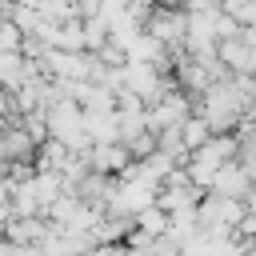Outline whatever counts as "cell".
<instances>
[{
    "label": "cell",
    "mask_w": 256,
    "mask_h": 256,
    "mask_svg": "<svg viewBox=\"0 0 256 256\" xmlns=\"http://www.w3.org/2000/svg\"><path fill=\"white\" fill-rule=\"evenodd\" d=\"M160 4H168V8H188L192 0H160Z\"/></svg>",
    "instance_id": "obj_12"
},
{
    "label": "cell",
    "mask_w": 256,
    "mask_h": 256,
    "mask_svg": "<svg viewBox=\"0 0 256 256\" xmlns=\"http://www.w3.org/2000/svg\"><path fill=\"white\" fill-rule=\"evenodd\" d=\"M180 136H184L188 152H200V148H204L216 132L208 128V120H204V116H192V120H184V124H180Z\"/></svg>",
    "instance_id": "obj_8"
},
{
    "label": "cell",
    "mask_w": 256,
    "mask_h": 256,
    "mask_svg": "<svg viewBox=\"0 0 256 256\" xmlns=\"http://www.w3.org/2000/svg\"><path fill=\"white\" fill-rule=\"evenodd\" d=\"M24 44H28V32L20 24H12V20H4L0 24V48L4 52H24Z\"/></svg>",
    "instance_id": "obj_10"
},
{
    "label": "cell",
    "mask_w": 256,
    "mask_h": 256,
    "mask_svg": "<svg viewBox=\"0 0 256 256\" xmlns=\"http://www.w3.org/2000/svg\"><path fill=\"white\" fill-rule=\"evenodd\" d=\"M136 228L144 232V236H168V228H172V216L156 204V208H148V212H140L136 216Z\"/></svg>",
    "instance_id": "obj_9"
},
{
    "label": "cell",
    "mask_w": 256,
    "mask_h": 256,
    "mask_svg": "<svg viewBox=\"0 0 256 256\" xmlns=\"http://www.w3.org/2000/svg\"><path fill=\"white\" fill-rule=\"evenodd\" d=\"M252 256H256V240H252Z\"/></svg>",
    "instance_id": "obj_14"
},
{
    "label": "cell",
    "mask_w": 256,
    "mask_h": 256,
    "mask_svg": "<svg viewBox=\"0 0 256 256\" xmlns=\"http://www.w3.org/2000/svg\"><path fill=\"white\" fill-rule=\"evenodd\" d=\"M48 232H52L48 216H28V220H8L4 224V240H16V244H44Z\"/></svg>",
    "instance_id": "obj_7"
},
{
    "label": "cell",
    "mask_w": 256,
    "mask_h": 256,
    "mask_svg": "<svg viewBox=\"0 0 256 256\" xmlns=\"http://www.w3.org/2000/svg\"><path fill=\"white\" fill-rule=\"evenodd\" d=\"M88 168L92 172H104V176H120L128 164H132V152L124 144H96L92 152H84Z\"/></svg>",
    "instance_id": "obj_5"
},
{
    "label": "cell",
    "mask_w": 256,
    "mask_h": 256,
    "mask_svg": "<svg viewBox=\"0 0 256 256\" xmlns=\"http://www.w3.org/2000/svg\"><path fill=\"white\" fill-rule=\"evenodd\" d=\"M244 216H248V204L244 200H232V196H204L200 200V228L208 232V236H236L240 232V224H244Z\"/></svg>",
    "instance_id": "obj_1"
},
{
    "label": "cell",
    "mask_w": 256,
    "mask_h": 256,
    "mask_svg": "<svg viewBox=\"0 0 256 256\" xmlns=\"http://www.w3.org/2000/svg\"><path fill=\"white\" fill-rule=\"evenodd\" d=\"M148 32L160 36L172 52H184V44H188V8H168V4H160V8L152 12V20H148Z\"/></svg>",
    "instance_id": "obj_3"
},
{
    "label": "cell",
    "mask_w": 256,
    "mask_h": 256,
    "mask_svg": "<svg viewBox=\"0 0 256 256\" xmlns=\"http://www.w3.org/2000/svg\"><path fill=\"white\" fill-rule=\"evenodd\" d=\"M212 192H216V196H232V200H248V196L256 192V176H252L248 164L232 160V164H224V172L216 176Z\"/></svg>",
    "instance_id": "obj_4"
},
{
    "label": "cell",
    "mask_w": 256,
    "mask_h": 256,
    "mask_svg": "<svg viewBox=\"0 0 256 256\" xmlns=\"http://www.w3.org/2000/svg\"><path fill=\"white\" fill-rule=\"evenodd\" d=\"M12 4H28V8H40V0H12Z\"/></svg>",
    "instance_id": "obj_13"
},
{
    "label": "cell",
    "mask_w": 256,
    "mask_h": 256,
    "mask_svg": "<svg viewBox=\"0 0 256 256\" xmlns=\"http://www.w3.org/2000/svg\"><path fill=\"white\" fill-rule=\"evenodd\" d=\"M0 256H44V252H40V244H16V240H4Z\"/></svg>",
    "instance_id": "obj_11"
},
{
    "label": "cell",
    "mask_w": 256,
    "mask_h": 256,
    "mask_svg": "<svg viewBox=\"0 0 256 256\" xmlns=\"http://www.w3.org/2000/svg\"><path fill=\"white\" fill-rule=\"evenodd\" d=\"M32 152H40V144L28 136V128H24V124H12V128H4V140H0V156H4V164L32 160Z\"/></svg>",
    "instance_id": "obj_6"
},
{
    "label": "cell",
    "mask_w": 256,
    "mask_h": 256,
    "mask_svg": "<svg viewBox=\"0 0 256 256\" xmlns=\"http://www.w3.org/2000/svg\"><path fill=\"white\" fill-rule=\"evenodd\" d=\"M184 120H192V96L184 88H168L156 104H148V132H168V128H180Z\"/></svg>",
    "instance_id": "obj_2"
}]
</instances>
